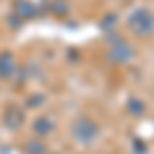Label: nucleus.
<instances>
[{
  "label": "nucleus",
  "mask_w": 154,
  "mask_h": 154,
  "mask_svg": "<svg viewBox=\"0 0 154 154\" xmlns=\"http://www.w3.org/2000/svg\"><path fill=\"white\" fill-rule=\"evenodd\" d=\"M35 130H39V134H49V130H51V121H49L48 117H41L35 121Z\"/></svg>",
  "instance_id": "1"
},
{
  "label": "nucleus",
  "mask_w": 154,
  "mask_h": 154,
  "mask_svg": "<svg viewBox=\"0 0 154 154\" xmlns=\"http://www.w3.org/2000/svg\"><path fill=\"white\" fill-rule=\"evenodd\" d=\"M31 152L41 154V152H43V146H41V144H37V146H35V144H31Z\"/></svg>",
  "instance_id": "2"
}]
</instances>
